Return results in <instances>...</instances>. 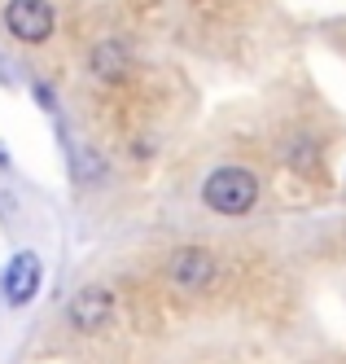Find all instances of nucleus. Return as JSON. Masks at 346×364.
I'll return each instance as SVG.
<instances>
[{
  "label": "nucleus",
  "mask_w": 346,
  "mask_h": 364,
  "mask_svg": "<svg viewBox=\"0 0 346 364\" xmlns=\"http://www.w3.org/2000/svg\"><path fill=\"white\" fill-rule=\"evenodd\" d=\"M5 27L22 44H44L53 36V27H58V14H53L48 0H9L5 5Z\"/></svg>",
  "instance_id": "nucleus-2"
},
{
  "label": "nucleus",
  "mask_w": 346,
  "mask_h": 364,
  "mask_svg": "<svg viewBox=\"0 0 346 364\" xmlns=\"http://www.w3.org/2000/svg\"><path fill=\"white\" fill-rule=\"evenodd\" d=\"M9 163H13V159H9V149H5V145H0V167H9Z\"/></svg>",
  "instance_id": "nucleus-7"
},
{
  "label": "nucleus",
  "mask_w": 346,
  "mask_h": 364,
  "mask_svg": "<svg viewBox=\"0 0 346 364\" xmlns=\"http://www.w3.org/2000/svg\"><path fill=\"white\" fill-rule=\"evenodd\" d=\"M167 272H171L175 285H184V290H198V285H206L210 272H215V255L202 250V246H180L167 259Z\"/></svg>",
  "instance_id": "nucleus-5"
},
{
  "label": "nucleus",
  "mask_w": 346,
  "mask_h": 364,
  "mask_svg": "<svg viewBox=\"0 0 346 364\" xmlns=\"http://www.w3.org/2000/svg\"><path fill=\"white\" fill-rule=\"evenodd\" d=\"M110 316H114V294L105 285H88V290H79L70 299V325L84 333H97L101 325H110Z\"/></svg>",
  "instance_id": "nucleus-4"
},
{
  "label": "nucleus",
  "mask_w": 346,
  "mask_h": 364,
  "mask_svg": "<svg viewBox=\"0 0 346 364\" xmlns=\"http://www.w3.org/2000/svg\"><path fill=\"white\" fill-rule=\"evenodd\" d=\"M92 70L101 75V80H119V75L127 70L123 44H97V48H92Z\"/></svg>",
  "instance_id": "nucleus-6"
},
{
  "label": "nucleus",
  "mask_w": 346,
  "mask_h": 364,
  "mask_svg": "<svg viewBox=\"0 0 346 364\" xmlns=\"http://www.w3.org/2000/svg\"><path fill=\"white\" fill-rule=\"evenodd\" d=\"M202 202L210 206V211H220V215H246L259 202V180L246 167H220V171L206 176Z\"/></svg>",
  "instance_id": "nucleus-1"
},
{
  "label": "nucleus",
  "mask_w": 346,
  "mask_h": 364,
  "mask_svg": "<svg viewBox=\"0 0 346 364\" xmlns=\"http://www.w3.org/2000/svg\"><path fill=\"white\" fill-rule=\"evenodd\" d=\"M40 281H44V259L36 250H18L9 264H5V277H0L5 303L9 307H26V303L40 294Z\"/></svg>",
  "instance_id": "nucleus-3"
}]
</instances>
